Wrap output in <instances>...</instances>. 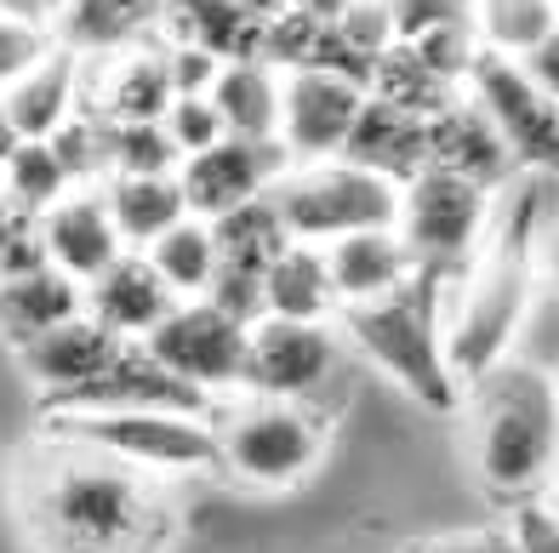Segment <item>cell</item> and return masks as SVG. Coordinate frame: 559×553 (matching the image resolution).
Returning <instances> with one entry per match:
<instances>
[{
	"mask_svg": "<svg viewBox=\"0 0 559 553\" xmlns=\"http://www.w3.org/2000/svg\"><path fill=\"white\" fill-rule=\"evenodd\" d=\"M12 514L35 553H166L183 525L160 473L40 429L12 462Z\"/></svg>",
	"mask_w": 559,
	"mask_h": 553,
	"instance_id": "6da1fadb",
	"label": "cell"
},
{
	"mask_svg": "<svg viewBox=\"0 0 559 553\" xmlns=\"http://www.w3.org/2000/svg\"><path fill=\"white\" fill-rule=\"evenodd\" d=\"M468 457L502 502H537L559 468V376L537 360H502L463 394Z\"/></svg>",
	"mask_w": 559,
	"mask_h": 553,
	"instance_id": "7a4b0ae2",
	"label": "cell"
},
{
	"mask_svg": "<svg viewBox=\"0 0 559 553\" xmlns=\"http://www.w3.org/2000/svg\"><path fill=\"white\" fill-rule=\"evenodd\" d=\"M531 291H537V229H531L525 206L520 223L491 217L486 245L474 251L463 286H456V303L445 320V360L463 388L508 360V348H514L531 314Z\"/></svg>",
	"mask_w": 559,
	"mask_h": 553,
	"instance_id": "3957f363",
	"label": "cell"
},
{
	"mask_svg": "<svg viewBox=\"0 0 559 553\" xmlns=\"http://www.w3.org/2000/svg\"><path fill=\"white\" fill-rule=\"evenodd\" d=\"M337 320H343V337L360 348L389 383H400L412 394L423 411H435V417L463 411L468 388L456 383V371L445 360V332H440V314H435V286H428V274H417V280L394 297L337 309Z\"/></svg>",
	"mask_w": 559,
	"mask_h": 553,
	"instance_id": "277c9868",
	"label": "cell"
},
{
	"mask_svg": "<svg viewBox=\"0 0 559 553\" xmlns=\"http://www.w3.org/2000/svg\"><path fill=\"white\" fill-rule=\"evenodd\" d=\"M217 429V468L246 491H292L302 485L325 457V429L309 406L292 399H258L240 394L223 411H212Z\"/></svg>",
	"mask_w": 559,
	"mask_h": 553,
	"instance_id": "5b68a950",
	"label": "cell"
},
{
	"mask_svg": "<svg viewBox=\"0 0 559 553\" xmlns=\"http://www.w3.org/2000/svg\"><path fill=\"white\" fill-rule=\"evenodd\" d=\"M269 206L297 245H332L366 229H394L400 223V183L354 160H309L292 166L269 189Z\"/></svg>",
	"mask_w": 559,
	"mask_h": 553,
	"instance_id": "8992f818",
	"label": "cell"
},
{
	"mask_svg": "<svg viewBox=\"0 0 559 553\" xmlns=\"http://www.w3.org/2000/svg\"><path fill=\"white\" fill-rule=\"evenodd\" d=\"M40 434L92 445L143 473H206L217 468V429L194 411H40Z\"/></svg>",
	"mask_w": 559,
	"mask_h": 553,
	"instance_id": "52a82bcc",
	"label": "cell"
},
{
	"mask_svg": "<svg viewBox=\"0 0 559 553\" xmlns=\"http://www.w3.org/2000/svg\"><path fill=\"white\" fill-rule=\"evenodd\" d=\"M491 217H497L491 189L428 166L400 189V223L394 229H400L405 245H412L423 274H456V268L474 263L479 245H486Z\"/></svg>",
	"mask_w": 559,
	"mask_h": 553,
	"instance_id": "ba28073f",
	"label": "cell"
},
{
	"mask_svg": "<svg viewBox=\"0 0 559 553\" xmlns=\"http://www.w3.org/2000/svg\"><path fill=\"white\" fill-rule=\"evenodd\" d=\"M463 92L497 125V137L508 143V155H514L520 171H531V178H559V104L531 81L525 63L479 52Z\"/></svg>",
	"mask_w": 559,
	"mask_h": 553,
	"instance_id": "9c48e42d",
	"label": "cell"
},
{
	"mask_svg": "<svg viewBox=\"0 0 559 553\" xmlns=\"http://www.w3.org/2000/svg\"><path fill=\"white\" fill-rule=\"evenodd\" d=\"M246 342H251V325L240 314L217 309L212 297H194V303H177L143 348L177 376V383H189L194 394L217 399V394H240Z\"/></svg>",
	"mask_w": 559,
	"mask_h": 553,
	"instance_id": "30bf717a",
	"label": "cell"
},
{
	"mask_svg": "<svg viewBox=\"0 0 559 553\" xmlns=\"http://www.w3.org/2000/svg\"><path fill=\"white\" fill-rule=\"evenodd\" d=\"M343 342L332 325H309V320H251V342H246V376L240 394L258 399H292V406H309V399L332 383Z\"/></svg>",
	"mask_w": 559,
	"mask_h": 553,
	"instance_id": "8fae6325",
	"label": "cell"
},
{
	"mask_svg": "<svg viewBox=\"0 0 559 553\" xmlns=\"http://www.w3.org/2000/svg\"><path fill=\"white\" fill-rule=\"evenodd\" d=\"M171 97L177 92H171V63L160 35L126 40L115 52H81V109L97 120L109 125L166 120Z\"/></svg>",
	"mask_w": 559,
	"mask_h": 553,
	"instance_id": "7c38bea8",
	"label": "cell"
},
{
	"mask_svg": "<svg viewBox=\"0 0 559 553\" xmlns=\"http://www.w3.org/2000/svg\"><path fill=\"white\" fill-rule=\"evenodd\" d=\"M292 171V155L280 143H251V137H223L206 155H189L177 166V183H183L189 217H228L240 206H258L269 200V189Z\"/></svg>",
	"mask_w": 559,
	"mask_h": 553,
	"instance_id": "4fadbf2b",
	"label": "cell"
},
{
	"mask_svg": "<svg viewBox=\"0 0 559 553\" xmlns=\"http://www.w3.org/2000/svg\"><path fill=\"white\" fill-rule=\"evenodd\" d=\"M360 109H366L360 81H343V74H325V69H297L286 74V92H280V148L292 155V166L337 160Z\"/></svg>",
	"mask_w": 559,
	"mask_h": 553,
	"instance_id": "5bb4252c",
	"label": "cell"
},
{
	"mask_svg": "<svg viewBox=\"0 0 559 553\" xmlns=\"http://www.w3.org/2000/svg\"><path fill=\"white\" fill-rule=\"evenodd\" d=\"M217 235V280H212V303L240 314L246 325L263 320V280L274 257L292 245V235L280 229V217L269 200H258V206H240L212 223Z\"/></svg>",
	"mask_w": 559,
	"mask_h": 553,
	"instance_id": "9a60e30c",
	"label": "cell"
},
{
	"mask_svg": "<svg viewBox=\"0 0 559 553\" xmlns=\"http://www.w3.org/2000/svg\"><path fill=\"white\" fill-rule=\"evenodd\" d=\"M46 411H194V417H212V399L194 394L189 383H177L143 342H126L120 360L104 376H92L86 388H74L63 399H46Z\"/></svg>",
	"mask_w": 559,
	"mask_h": 553,
	"instance_id": "2e32d148",
	"label": "cell"
},
{
	"mask_svg": "<svg viewBox=\"0 0 559 553\" xmlns=\"http://www.w3.org/2000/svg\"><path fill=\"white\" fill-rule=\"evenodd\" d=\"M40 245H46V263L81 286H92L97 274L126 257V240L109 217L104 189H69L52 212H40Z\"/></svg>",
	"mask_w": 559,
	"mask_h": 553,
	"instance_id": "e0dca14e",
	"label": "cell"
},
{
	"mask_svg": "<svg viewBox=\"0 0 559 553\" xmlns=\"http://www.w3.org/2000/svg\"><path fill=\"white\" fill-rule=\"evenodd\" d=\"M120 348L126 342L109 332V325H97L92 314H81V320L58 325V332H40L29 342H17V365L46 399H63L74 388H86L92 376H104L120 360Z\"/></svg>",
	"mask_w": 559,
	"mask_h": 553,
	"instance_id": "ac0fdd59",
	"label": "cell"
},
{
	"mask_svg": "<svg viewBox=\"0 0 559 553\" xmlns=\"http://www.w3.org/2000/svg\"><path fill=\"white\" fill-rule=\"evenodd\" d=\"M171 309H177V297H171V286L155 274V263H148L143 251H126L115 268H104L86 286V314L97 325H109L120 342H148Z\"/></svg>",
	"mask_w": 559,
	"mask_h": 553,
	"instance_id": "d6986e66",
	"label": "cell"
},
{
	"mask_svg": "<svg viewBox=\"0 0 559 553\" xmlns=\"http://www.w3.org/2000/svg\"><path fill=\"white\" fill-rule=\"evenodd\" d=\"M428 166L435 171H451V178H468L479 189H502L514 178V155H508V143L497 137V125L479 115V104L463 92L445 115L428 120Z\"/></svg>",
	"mask_w": 559,
	"mask_h": 553,
	"instance_id": "ffe728a7",
	"label": "cell"
},
{
	"mask_svg": "<svg viewBox=\"0 0 559 553\" xmlns=\"http://www.w3.org/2000/svg\"><path fill=\"white\" fill-rule=\"evenodd\" d=\"M325 268H332L337 303H377V297H394L417 280V257L412 245L400 240V229H366L325 245Z\"/></svg>",
	"mask_w": 559,
	"mask_h": 553,
	"instance_id": "44dd1931",
	"label": "cell"
},
{
	"mask_svg": "<svg viewBox=\"0 0 559 553\" xmlns=\"http://www.w3.org/2000/svg\"><path fill=\"white\" fill-rule=\"evenodd\" d=\"M0 104H7V115H12V125H17L23 143L58 137L63 125L81 115V52L63 40L46 63H35L17 86L0 92Z\"/></svg>",
	"mask_w": 559,
	"mask_h": 553,
	"instance_id": "7402d4cb",
	"label": "cell"
},
{
	"mask_svg": "<svg viewBox=\"0 0 559 553\" xmlns=\"http://www.w3.org/2000/svg\"><path fill=\"white\" fill-rule=\"evenodd\" d=\"M343 160L366 166V171H377V178H389V183L405 189L417 171H428V120L405 115L394 104H377V97L366 92V109H360V120H354V132H348Z\"/></svg>",
	"mask_w": 559,
	"mask_h": 553,
	"instance_id": "603a6c76",
	"label": "cell"
},
{
	"mask_svg": "<svg viewBox=\"0 0 559 553\" xmlns=\"http://www.w3.org/2000/svg\"><path fill=\"white\" fill-rule=\"evenodd\" d=\"M155 35L171 46H194V52H206L217 63L263 58V23L246 17L240 7H228V0H166Z\"/></svg>",
	"mask_w": 559,
	"mask_h": 553,
	"instance_id": "cb8c5ba5",
	"label": "cell"
},
{
	"mask_svg": "<svg viewBox=\"0 0 559 553\" xmlns=\"http://www.w3.org/2000/svg\"><path fill=\"white\" fill-rule=\"evenodd\" d=\"M280 92H286V74L263 58H251V63H223L206 97L217 104L228 137L280 143Z\"/></svg>",
	"mask_w": 559,
	"mask_h": 553,
	"instance_id": "d4e9b609",
	"label": "cell"
},
{
	"mask_svg": "<svg viewBox=\"0 0 559 553\" xmlns=\"http://www.w3.org/2000/svg\"><path fill=\"white\" fill-rule=\"evenodd\" d=\"M81 314H86V286L69 280V274L52 268V263L0 286V332H7L12 348L40 337V332H58V325L81 320Z\"/></svg>",
	"mask_w": 559,
	"mask_h": 553,
	"instance_id": "484cf974",
	"label": "cell"
},
{
	"mask_svg": "<svg viewBox=\"0 0 559 553\" xmlns=\"http://www.w3.org/2000/svg\"><path fill=\"white\" fill-rule=\"evenodd\" d=\"M343 303L332 286V268H325V245H286L263 280V314L269 320H309L325 325Z\"/></svg>",
	"mask_w": 559,
	"mask_h": 553,
	"instance_id": "4316f807",
	"label": "cell"
},
{
	"mask_svg": "<svg viewBox=\"0 0 559 553\" xmlns=\"http://www.w3.org/2000/svg\"><path fill=\"white\" fill-rule=\"evenodd\" d=\"M104 200H109V217H115L126 251H148L160 235H171L177 223L189 217V200H183L177 171L171 178H109Z\"/></svg>",
	"mask_w": 559,
	"mask_h": 553,
	"instance_id": "83f0119b",
	"label": "cell"
},
{
	"mask_svg": "<svg viewBox=\"0 0 559 553\" xmlns=\"http://www.w3.org/2000/svg\"><path fill=\"white\" fill-rule=\"evenodd\" d=\"M166 0H74L58 17V35L74 52H115L126 40H143L160 29Z\"/></svg>",
	"mask_w": 559,
	"mask_h": 553,
	"instance_id": "f1b7e54d",
	"label": "cell"
},
{
	"mask_svg": "<svg viewBox=\"0 0 559 553\" xmlns=\"http://www.w3.org/2000/svg\"><path fill=\"white\" fill-rule=\"evenodd\" d=\"M377 104H394V109H405V115H417V120H435V115H445L456 97H463V86H451V81H440L435 69H428L412 46L405 40H394L383 58H377V69H371V86H366Z\"/></svg>",
	"mask_w": 559,
	"mask_h": 553,
	"instance_id": "f546056e",
	"label": "cell"
},
{
	"mask_svg": "<svg viewBox=\"0 0 559 553\" xmlns=\"http://www.w3.org/2000/svg\"><path fill=\"white\" fill-rule=\"evenodd\" d=\"M155 274L171 286L177 303H194V297H212V280H217V235L206 217H183L171 235H160L155 245L143 251Z\"/></svg>",
	"mask_w": 559,
	"mask_h": 553,
	"instance_id": "4dcf8cb0",
	"label": "cell"
},
{
	"mask_svg": "<svg viewBox=\"0 0 559 553\" xmlns=\"http://www.w3.org/2000/svg\"><path fill=\"white\" fill-rule=\"evenodd\" d=\"M468 23H474L479 52H497V58L520 63L559 29V7L554 0H474Z\"/></svg>",
	"mask_w": 559,
	"mask_h": 553,
	"instance_id": "1f68e13d",
	"label": "cell"
},
{
	"mask_svg": "<svg viewBox=\"0 0 559 553\" xmlns=\"http://www.w3.org/2000/svg\"><path fill=\"white\" fill-rule=\"evenodd\" d=\"M69 189H74V183H69V171H63V160H58L52 143H17L12 160L0 166V194H7L12 206H23L29 217L52 212Z\"/></svg>",
	"mask_w": 559,
	"mask_h": 553,
	"instance_id": "d6a6232c",
	"label": "cell"
},
{
	"mask_svg": "<svg viewBox=\"0 0 559 553\" xmlns=\"http://www.w3.org/2000/svg\"><path fill=\"white\" fill-rule=\"evenodd\" d=\"M177 166H183V155L160 120L109 125V178H171Z\"/></svg>",
	"mask_w": 559,
	"mask_h": 553,
	"instance_id": "836d02e7",
	"label": "cell"
},
{
	"mask_svg": "<svg viewBox=\"0 0 559 553\" xmlns=\"http://www.w3.org/2000/svg\"><path fill=\"white\" fill-rule=\"evenodd\" d=\"M58 148V160L69 171V183L74 189H104L109 183V120H97V115H74L58 137H46Z\"/></svg>",
	"mask_w": 559,
	"mask_h": 553,
	"instance_id": "e575fe53",
	"label": "cell"
},
{
	"mask_svg": "<svg viewBox=\"0 0 559 553\" xmlns=\"http://www.w3.org/2000/svg\"><path fill=\"white\" fill-rule=\"evenodd\" d=\"M63 46L58 23H23V17H0V92L17 86L35 63H46Z\"/></svg>",
	"mask_w": 559,
	"mask_h": 553,
	"instance_id": "d590c367",
	"label": "cell"
},
{
	"mask_svg": "<svg viewBox=\"0 0 559 553\" xmlns=\"http://www.w3.org/2000/svg\"><path fill=\"white\" fill-rule=\"evenodd\" d=\"M46 268V245H40V217H29L12 200H0V286L23 280V274Z\"/></svg>",
	"mask_w": 559,
	"mask_h": 553,
	"instance_id": "8d00e7d4",
	"label": "cell"
},
{
	"mask_svg": "<svg viewBox=\"0 0 559 553\" xmlns=\"http://www.w3.org/2000/svg\"><path fill=\"white\" fill-rule=\"evenodd\" d=\"M166 137L177 143V155H206L212 143H223L228 132H223V115H217V104L212 97H171V109H166Z\"/></svg>",
	"mask_w": 559,
	"mask_h": 553,
	"instance_id": "74e56055",
	"label": "cell"
},
{
	"mask_svg": "<svg viewBox=\"0 0 559 553\" xmlns=\"http://www.w3.org/2000/svg\"><path fill=\"white\" fill-rule=\"evenodd\" d=\"M383 7H389V23H394V40H417L428 29H456V23H468L474 0H383Z\"/></svg>",
	"mask_w": 559,
	"mask_h": 553,
	"instance_id": "f35d334b",
	"label": "cell"
},
{
	"mask_svg": "<svg viewBox=\"0 0 559 553\" xmlns=\"http://www.w3.org/2000/svg\"><path fill=\"white\" fill-rule=\"evenodd\" d=\"M337 35H343L360 58H371V69H377V58H383L389 46H394L389 7H383V0H354V7L337 17Z\"/></svg>",
	"mask_w": 559,
	"mask_h": 553,
	"instance_id": "ab89813d",
	"label": "cell"
},
{
	"mask_svg": "<svg viewBox=\"0 0 559 553\" xmlns=\"http://www.w3.org/2000/svg\"><path fill=\"white\" fill-rule=\"evenodd\" d=\"M400 553H520L508 525H479V531H445V537H417Z\"/></svg>",
	"mask_w": 559,
	"mask_h": 553,
	"instance_id": "60d3db41",
	"label": "cell"
},
{
	"mask_svg": "<svg viewBox=\"0 0 559 553\" xmlns=\"http://www.w3.org/2000/svg\"><path fill=\"white\" fill-rule=\"evenodd\" d=\"M166 63H171V92L177 97H206L212 92V81H217V58H206V52H194V46H171L166 40Z\"/></svg>",
	"mask_w": 559,
	"mask_h": 553,
	"instance_id": "b9f144b4",
	"label": "cell"
},
{
	"mask_svg": "<svg viewBox=\"0 0 559 553\" xmlns=\"http://www.w3.org/2000/svg\"><path fill=\"white\" fill-rule=\"evenodd\" d=\"M508 531H514L520 553H559V525L548 519L543 502H520L514 519H508Z\"/></svg>",
	"mask_w": 559,
	"mask_h": 553,
	"instance_id": "7bdbcfd3",
	"label": "cell"
},
{
	"mask_svg": "<svg viewBox=\"0 0 559 553\" xmlns=\"http://www.w3.org/2000/svg\"><path fill=\"white\" fill-rule=\"evenodd\" d=\"M525 63V74H531V81H537L548 97H554V104H559V29L537 46V52H531V58H520Z\"/></svg>",
	"mask_w": 559,
	"mask_h": 553,
	"instance_id": "ee69618b",
	"label": "cell"
},
{
	"mask_svg": "<svg viewBox=\"0 0 559 553\" xmlns=\"http://www.w3.org/2000/svg\"><path fill=\"white\" fill-rule=\"evenodd\" d=\"M0 17H23V23H58L52 0H0Z\"/></svg>",
	"mask_w": 559,
	"mask_h": 553,
	"instance_id": "f6af8a7d",
	"label": "cell"
},
{
	"mask_svg": "<svg viewBox=\"0 0 559 553\" xmlns=\"http://www.w3.org/2000/svg\"><path fill=\"white\" fill-rule=\"evenodd\" d=\"M348 7H354V0H292V12L314 17V23H337V17H343Z\"/></svg>",
	"mask_w": 559,
	"mask_h": 553,
	"instance_id": "bcb514c9",
	"label": "cell"
},
{
	"mask_svg": "<svg viewBox=\"0 0 559 553\" xmlns=\"http://www.w3.org/2000/svg\"><path fill=\"white\" fill-rule=\"evenodd\" d=\"M537 268H543V274H548V280L559 286V217L548 223V235L537 240Z\"/></svg>",
	"mask_w": 559,
	"mask_h": 553,
	"instance_id": "7dc6e473",
	"label": "cell"
},
{
	"mask_svg": "<svg viewBox=\"0 0 559 553\" xmlns=\"http://www.w3.org/2000/svg\"><path fill=\"white\" fill-rule=\"evenodd\" d=\"M228 7H240L246 17H258V23H274L280 12L292 7V0H228Z\"/></svg>",
	"mask_w": 559,
	"mask_h": 553,
	"instance_id": "c3c4849f",
	"label": "cell"
},
{
	"mask_svg": "<svg viewBox=\"0 0 559 553\" xmlns=\"http://www.w3.org/2000/svg\"><path fill=\"white\" fill-rule=\"evenodd\" d=\"M23 137H17V125H12V115H7V104H0V166L12 160V148H17Z\"/></svg>",
	"mask_w": 559,
	"mask_h": 553,
	"instance_id": "681fc988",
	"label": "cell"
},
{
	"mask_svg": "<svg viewBox=\"0 0 559 553\" xmlns=\"http://www.w3.org/2000/svg\"><path fill=\"white\" fill-rule=\"evenodd\" d=\"M537 502H543V508H548V519L559 525V468H554V480H548V491H543Z\"/></svg>",
	"mask_w": 559,
	"mask_h": 553,
	"instance_id": "f907efd6",
	"label": "cell"
},
{
	"mask_svg": "<svg viewBox=\"0 0 559 553\" xmlns=\"http://www.w3.org/2000/svg\"><path fill=\"white\" fill-rule=\"evenodd\" d=\"M69 7H74V0H52V12H58V17H63V12H69Z\"/></svg>",
	"mask_w": 559,
	"mask_h": 553,
	"instance_id": "816d5d0a",
	"label": "cell"
},
{
	"mask_svg": "<svg viewBox=\"0 0 559 553\" xmlns=\"http://www.w3.org/2000/svg\"><path fill=\"white\" fill-rule=\"evenodd\" d=\"M0 200H7V194H0Z\"/></svg>",
	"mask_w": 559,
	"mask_h": 553,
	"instance_id": "f5cc1de1",
	"label": "cell"
},
{
	"mask_svg": "<svg viewBox=\"0 0 559 553\" xmlns=\"http://www.w3.org/2000/svg\"><path fill=\"white\" fill-rule=\"evenodd\" d=\"M554 7H559V0H554Z\"/></svg>",
	"mask_w": 559,
	"mask_h": 553,
	"instance_id": "db71d44e",
	"label": "cell"
}]
</instances>
